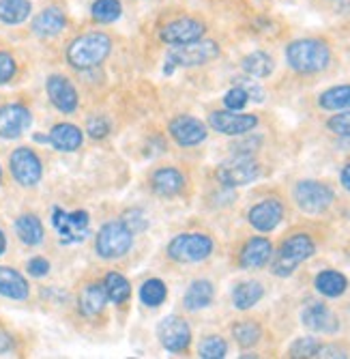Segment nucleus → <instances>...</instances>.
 <instances>
[{
	"instance_id": "obj_44",
	"label": "nucleus",
	"mask_w": 350,
	"mask_h": 359,
	"mask_svg": "<svg viewBox=\"0 0 350 359\" xmlns=\"http://www.w3.org/2000/svg\"><path fill=\"white\" fill-rule=\"evenodd\" d=\"M260 138L258 136H247L245 134V138L243 140H239V142H234L230 149H232V153L234 155H251L253 151H256L258 147H260Z\"/></svg>"
},
{
	"instance_id": "obj_29",
	"label": "nucleus",
	"mask_w": 350,
	"mask_h": 359,
	"mask_svg": "<svg viewBox=\"0 0 350 359\" xmlns=\"http://www.w3.org/2000/svg\"><path fill=\"white\" fill-rule=\"evenodd\" d=\"M213 295H215V290H213V284L209 280H196V282H192V286L187 288L183 304L187 310H200V308L211 306Z\"/></svg>"
},
{
	"instance_id": "obj_32",
	"label": "nucleus",
	"mask_w": 350,
	"mask_h": 359,
	"mask_svg": "<svg viewBox=\"0 0 350 359\" xmlns=\"http://www.w3.org/2000/svg\"><path fill=\"white\" fill-rule=\"evenodd\" d=\"M318 106L323 110H350V84L333 86L318 97Z\"/></svg>"
},
{
	"instance_id": "obj_36",
	"label": "nucleus",
	"mask_w": 350,
	"mask_h": 359,
	"mask_svg": "<svg viewBox=\"0 0 350 359\" xmlns=\"http://www.w3.org/2000/svg\"><path fill=\"white\" fill-rule=\"evenodd\" d=\"M226 353H228V344L219 336H206L198 348V355L202 359H221V357H226Z\"/></svg>"
},
{
	"instance_id": "obj_50",
	"label": "nucleus",
	"mask_w": 350,
	"mask_h": 359,
	"mask_svg": "<svg viewBox=\"0 0 350 359\" xmlns=\"http://www.w3.org/2000/svg\"><path fill=\"white\" fill-rule=\"evenodd\" d=\"M0 183H3V166H0Z\"/></svg>"
},
{
	"instance_id": "obj_45",
	"label": "nucleus",
	"mask_w": 350,
	"mask_h": 359,
	"mask_svg": "<svg viewBox=\"0 0 350 359\" xmlns=\"http://www.w3.org/2000/svg\"><path fill=\"white\" fill-rule=\"evenodd\" d=\"M239 86H243V88L247 90L249 100H253V102H262V100H265V90H262V86H260L256 80L241 78V80H239Z\"/></svg>"
},
{
	"instance_id": "obj_13",
	"label": "nucleus",
	"mask_w": 350,
	"mask_h": 359,
	"mask_svg": "<svg viewBox=\"0 0 350 359\" xmlns=\"http://www.w3.org/2000/svg\"><path fill=\"white\" fill-rule=\"evenodd\" d=\"M46 90H48V97L52 106L62 112V114H74L78 110V104H80V97H78V90L74 86V82L62 76V74H52L46 82Z\"/></svg>"
},
{
	"instance_id": "obj_21",
	"label": "nucleus",
	"mask_w": 350,
	"mask_h": 359,
	"mask_svg": "<svg viewBox=\"0 0 350 359\" xmlns=\"http://www.w3.org/2000/svg\"><path fill=\"white\" fill-rule=\"evenodd\" d=\"M0 297L11 302H28L30 297L28 280L18 269L0 265Z\"/></svg>"
},
{
	"instance_id": "obj_8",
	"label": "nucleus",
	"mask_w": 350,
	"mask_h": 359,
	"mask_svg": "<svg viewBox=\"0 0 350 359\" xmlns=\"http://www.w3.org/2000/svg\"><path fill=\"white\" fill-rule=\"evenodd\" d=\"M213 252V239L202 233H183L172 239L168 254L176 263H200Z\"/></svg>"
},
{
	"instance_id": "obj_9",
	"label": "nucleus",
	"mask_w": 350,
	"mask_h": 359,
	"mask_svg": "<svg viewBox=\"0 0 350 359\" xmlns=\"http://www.w3.org/2000/svg\"><path fill=\"white\" fill-rule=\"evenodd\" d=\"M52 226L62 243H80L90 233V217L86 211H52Z\"/></svg>"
},
{
	"instance_id": "obj_26",
	"label": "nucleus",
	"mask_w": 350,
	"mask_h": 359,
	"mask_svg": "<svg viewBox=\"0 0 350 359\" xmlns=\"http://www.w3.org/2000/svg\"><path fill=\"white\" fill-rule=\"evenodd\" d=\"M33 15L30 0H0V24L20 26Z\"/></svg>"
},
{
	"instance_id": "obj_20",
	"label": "nucleus",
	"mask_w": 350,
	"mask_h": 359,
	"mask_svg": "<svg viewBox=\"0 0 350 359\" xmlns=\"http://www.w3.org/2000/svg\"><path fill=\"white\" fill-rule=\"evenodd\" d=\"M170 134L181 147H196V144L206 140L209 132H206V125L202 121L183 114L170 123Z\"/></svg>"
},
{
	"instance_id": "obj_33",
	"label": "nucleus",
	"mask_w": 350,
	"mask_h": 359,
	"mask_svg": "<svg viewBox=\"0 0 350 359\" xmlns=\"http://www.w3.org/2000/svg\"><path fill=\"white\" fill-rule=\"evenodd\" d=\"M104 288H106V292H108V299L114 302L116 306H122L127 299L132 297V286H130V282H127V280H125L120 273H116V271H112V273L106 276Z\"/></svg>"
},
{
	"instance_id": "obj_16",
	"label": "nucleus",
	"mask_w": 350,
	"mask_h": 359,
	"mask_svg": "<svg viewBox=\"0 0 350 359\" xmlns=\"http://www.w3.org/2000/svg\"><path fill=\"white\" fill-rule=\"evenodd\" d=\"M67 22L69 20L65 11L56 5H50L33 18V22H30V32L39 39H52V37H58L60 32L67 28Z\"/></svg>"
},
{
	"instance_id": "obj_14",
	"label": "nucleus",
	"mask_w": 350,
	"mask_h": 359,
	"mask_svg": "<svg viewBox=\"0 0 350 359\" xmlns=\"http://www.w3.org/2000/svg\"><path fill=\"white\" fill-rule=\"evenodd\" d=\"M209 125L219 134L245 136L258 125V116L256 114H237L234 110H217V112H211Z\"/></svg>"
},
{
	"instance_id": "obj_40",
	"label": "nucleus",
	"mask_w": 350,
	"mask_h": 359,
	"mask_svg": "<svg viewBox=\"0 0 350 359\" xmlns=\"http://www.w3.org/2000/svg\"><path fill=\"white\" fill-rule=\"evenodd\" d=\"M247 102H249V95H247V90L243 88V86H232L226 95H224V104H226V108L228 110H234V112H239V110H243L245 106H247Z\"/></svg>"
},
{
	"instance_id": "obj_38",
	"label": "nucleus",
	"mask_w": 350,
	"mask_h": 359,
	"mask_svg": "<svg viewBox=\"0 0 350 359\" xmlns=\"http://www.w3.org/2000/svg\"><path fill=\"white\" fill-rule=\"evenodd\" d=\"M321 342H318L316 338H299L293 346H290V357H318V351H321Z\"/></svg>"
},
{
	"instance_id": "obj_15",
	"label": "nucleus",
	"mask_w": 350,
	"mask_h": 359,
	"mask_svg": "<svg viewBox=\"0 0 350 359\" xmlns=\"http://www.w3.org/2000/svg\"><path fill=\"white\" fill-rule=\"evenodd\" d=\"M33 123V114L24 104H5L0 106V138L15 140Z\"/></svg>"
},
{
	"instance_id": "obj_27",
	"label": "nucleus",
	"mask_w": 350,
	"mask_h": 359,
	"mask_svg": "<svg viewBox=\"0 0 350 359\" xmlns=\"http://www.w3.org/2000/svg\"><path fill=\"white\" fill-rule=\"evenodd\" d=\"M241 67L243 72L249 76V78H269L275 69V60L269 52H262V50H256L247 54L243 60H241Z\"/></svg>"
},
{
	"instance_id": "obj_2",
	"label": "nucleus",
	"mask_w": 350,
	"mask_h": 359,
	"mask_svg": "<svg viewBox=\"0 0 350 359\" xmlns=\"http://www.w3.org/2000/svg\"><path fill=\"white\" fill-rule=\"evenodd\" d=\"M112 52V37L104 30H88L82 32L67 46V62L78 72H90L110 56Z\"/></svg>"
},
{
	"instance_id": "obj_35",
	"label": "nucleus",
	"mask_w": 350,
	"mask_h": 359,
	"mask_svg": "<svg viewBox=\"0 0 350 359\" xmlns=\"http://www.w3.org/2000/svg\"><path fill=\"white\" fill-rule=\"evenodd\" d=\"M232 336L243 348H249L253 344H258V340L262 336V330H260V325L253 323V320H241L232 327Z\"/></svg>"
},
{
	"instance_id": "obj_37",
	"label": "nucleus",
	"mask_w": 350,
	"mask_h": 359,
	"mask_svg": "<svg viewBox=\"0 0 350 359\" xmlns=\"http://www.w3.org/2000/svg\"><path fill=\"white\" fill-rule=\"evenodd\" d=\"M18 76V58L9 50H0V86L13 82Z\"/></svg>"
},
{
	"instance_id": "obj_30",
	"label": "nucleus",
	"mask_w": 350,
	"mask_h": 359,
	"mask_svg": "<svg viewBox=\"0 0 350 359\" xmlns=\"http://www.w3.org/2000/svg\"><path fill=\"white\" fill-rule=\"evenodd\" d=\"M265 297V288L260 282H241L232 290V304L239 310H249Z\"/></svg>"
},
{
	"instance_id": "obj_48",
	"label": "nucleus",
	"mask_w": 350,
	"mask_h": 359,
	"mask_svg": "<svg viewBox=\"0 0 350 359\" xmlns=\"http://www.w3.org/2000/svg\"><path fill=\"white\" fill-rule=\"evenodd\" d=\"M340 181H342V185L350 191V164H346L344 168H342V175H340Z\"/></svg>"
},
{
	"instance_id": "obj_7",
	"label": "nucleus",
	"mask_w": 350,
	"mask_h": 359,
	"mask_svg": "<svg viewBox=\"0 0 350 359\" xmlns=\"http://www.w3.org/2000/svg\"><path fill=\"white\" fill-rule=\"evenodd\" d=\"M9 170L15 183H20L22 187H35L43 177V161L35 149L18 147L9 155Z\"/></svg>"
},
{
	"instance_id": "obj_47",
	"label": "nucleus",
	"mask_w": 350,
	"mask_h": 359,
	"mask_svg": "<svg viewBox=\"0 0 350 359\" xmlns=\"http://www.w3.org/2000/svg\"><path fill=\"white\" fill-rule=\"evenodd\" d=\"M318 357H348V355L344 348H337V346H321Z\"/></svg>"
},
{
	"instance_id": "obj_18",
	"label": "nucleus",
	"mask_w": 350,
	"mask_h": 359,
	"mask_svg": "<svg viewBox=\"0 0 350 359\" xmlns=\"http://www.w3.org/2000/svg\"><path fill=\"white\" fill-rule=\"evenodd\" d=\"M284 217V205L277 198H267L258 205H253L247 213L249 224L260 233H271L279 226Z\"/></svg>"
},
{
	"instance_id": "obj_43",
	"label": "nucleus",
	"mask_w": 350,
	"mask_h": 359,
	"mask_svg": "<svg viewBox=\"0 0 350 359\" xmlns=\"http://www.w3.org/2000/svg\"><path fill=\"white\" fill-rule=\"evenodd\" d=\"M26 271H28V276H33V278H46L50 273V260L43 258V256L30 258L26 263Z\"/></svg>"
},
{
	"instance_id": "obj_19",
	"label": "nucleus",
	"mask_w": 350,
	"mask_h": 359,
	"mask_svg": "<svg viewBox=\"0 0 350 359\" xmlns=\"http://www.w3.org/2000/svg\"><path fill=\"white\" fill-rule=\"evenodd\" d=\"M301 320L307 330L316 334H335L340 330V320L337 316L321 302H312L303 308Z\"/></svg>"
},
{
	"instance_id": "obj_41",
	"label": "nucleus",
	"mask_w": 350,
	"mask_h": 359,
	"mask_svg": "<svg viewBox=\"0 0 350 359\" xmlns=\"http://www.w3.org/2000/svg\"><path fill=\"white\" fill-rule=\"evenodd\" d=\"M86 132H88L90 138L102 140V138H106L110 134V121L106 116H92L86 123Z\"/></svg>"
},
{
	"instance_id": "obj_39",
	"label": "nucleus",
	"mask_w": 350,
	"mask_h": 359,
	"mask_svg": "<svg viewBox=\"0 0 350 359\" xmlns=\"http://www.w3.org/2000/svg\"><path fill=\"white\" fill-rule=\"evenodd\" d=\"M122 224L130 228L134 235H138V233H142L148 228V217H146V213L142 209H132V211H127L122 215Z\"/></svg>"
},
{
	"instance_id": "obj_10",
	"label": "nucleus",
	"mask_w": 350,
	"mask_h": 359,
	"mask_svg": "<svg viewBox=\"0 0 350 359\" xmlns=\"http://www.w3.org/2000/svg\"><path fill=\"white\" fill-rule=\"evenodd\" d=\"M260 177V164L251 155H234L217 168V179L226 187L249 185Z\"/></svg>"
},
{
	"instance_id": "obj_3",
	"label": "nucleus",
	"mask_w": 350,
	"mask_h": 359,
	"mask_svg": "<svg viewBox=\"0 0 350 359\" xmlns=\"http://www.w3.org/2000/svg\"><path fill=\"white\" fill-rule=\"evenodd\" d=\"M314 250H316V245H314L309 235L299 233V235L288 237L279 245V250L275 254V260L271 265L273 276H277V278L293 276L295 269L303 263V260H307L314 254Z\"/></svg>"
},
{
	"instance_id": "obj_49",
	"label": "nucleus",
	"mask_w": 350,
	"mask_h": 359,
	"mask_svg": "<svg viewBox=\"0 0 350 359\" xmlns=\"http://www.w3.org/2000/svg\"><path fill=\"white\" fill-rule=\"evenodd\" d=\"M5 250H7V235L3 233V228H0V256L5 254Z\"/></svg>"
},
{
	"instance_id": "obj_24",
	"label": "nucleus",
	"mask_w": 350,
	"mask_h": 359,
	"mask_svg": "<svg viewBox=\"0 0 350 359\" xmlns=\"http://www.w3.org/2000/svg\"><path fill=\"white\" fill-rule=\"evenodd\" d=\"M15 237L28 245V248H37L43 243L46 239V231H43V224L41 219L35 215V213H22L18 219H15Z\"/></svg>"
},
{
	"instance_id": "obj_31",
	"label": "nucleus",
	"mask_w": 350,
	"mask_h": 359,
	"mask_svg": "<svg viewBox=\"0 0 350 359\" xmlns=\"http://www.w3.org/2000/svg\"><path fill=\"white\" fill-rule=\"evenodd\" d=\"M122 15L120 0H94L90 5V18L97 24H114Z\"/></svg>"
},
{
	"instance_id": "obj_12",
	"label": "nucleus",
	"mask_w": 350,
	"mask_h": 359,
	"mask_svg": "<svg viewBox=\"0 0 350 359\" xmlns=\"http://www.w3.org/2000/svg\"><path fill=\"white\" fill-rule=\"evenodd\" d=\"M157 336L162 346L170 353H185L192 342V330L185 318L181 316H166L157 327Z\"/></svg>"
},
{
	"instance_id": "obj_25",
	"label": "nucleus",
	"mask_w": 350,
	"mask_h": 359,
	"mask_svg": "<svg viewBox=\"0 0 350 359\" xmlns=\"http://www.w3.org/2000/svg\"><path fill=\"white\" fill-rule=\"evenodd\" d=\"M150 185L159 196H176L185 187V177L176 168H159L153 175Z\"/></svg>"
},
{
	"instance_id": "obj_5",
	"label": "nucleus",
	"mask_w": 350,
	"mask_h": 359,
	"mask_svg": "<svg viewBox=\"0 0 350 359\" xmlns=\"http://www.w3.org/2000/svg\"><path fill=\"white\" fill-rule=\"evenodd\" d=\"M219 56V46L211 39H200L187 46L172 48L166 56V74H172L176 67H198V65H206Z\"/></svg>"
},
{
	"instance_id": "obj_46",
	"label": "nucleus",
	"mask_w": 350,
	"mask_h": 359,
	"mask_svg": "<svg viewBox=\"0 0 350 359\" xmlns=\"http://www.w3.org/2000/svg\"><path fill=\"white\" fill-rule=\"evenodd\" d=\"M15 348V340L13 336L5 330V327H0V355H7Z\"/></svg>"
},
{
	"instance_id": "obj_42",
	"label": "nucleus",
	"mask_w": 350,
	"mask_h": 359,
	"mask_svg": "<svg viewBox=\"0 0 350 359\" xmlns=\"http://www.w3.org/2000/svg\"><path fill=\"white\" fill-rule=\"evenodd\" d=\"M327 127L331 129L333 134L342 136V138H350V110L335 114L327 121Z\"/></svg>"
},
{
	"instance_id": "obj_11",
	"label": "nucleus",
	"mask_w": 350,
	"mask_h": 359,
	"mask_svg": "<svg viewBox=\"0 0 350 359\" xmlns=\"http://www.w3.org/2000/svg\"><path fill=\"white\" fill-rule=\"evenodd\" d=\"M295 201L305 213H323L333 203V189L321 181H301L295 187Z\"/></svg>"
},
{
	"instance_id": "obj_4",
	"label": "nucleus",
	"mask_w": 350,
	"mask_h": 359,
	"mask_svg": "<svg viewBox=\"0 0 350 359\" xmlns=\"http://www.w3.org/2000/svg\"><path fill=\"white\" fill-rule=\"evenodd\" d=\"M157 35L162 43H166L170 48H178V46H187V43L204 39L206 24H204V20H200L196 15H178V18H172L159 26Z\"/></svg>"
},
{
	"instance_id": "obj_1",
	"label": "nucleus",
	"mask_w": 350,
	"mask_h": 359,
	"mask_svg": "<svg viewBox=\"0 0 350 359\" xmlns=\"http://www.w3.org/2000/svg\"><path fill=\"white\" fill-rule=\"evenodd\" d=\"M331 46L318 37L295 39L286 46V62L297 74L312 76L321 74L331 65Z\"/></svg>"
},
{
	"instance_id": "obj_23",
	"label": "nucleus",
	"mask_w": 350,
	"mask_h": 359,
	"mask_svg": "<svg viewBox=\"0 0 350 359\" xmlns=\"http://www.w3.org/2000/svg\"><path fill=\"white\" fill-rule=\"evenodd\" d=\"M108 302V292L104 288V284L99 282H88L86 286H82L80 295H78V310L86 316L92 318L104 312Z\"/></svg>"
},
{
	"instance_id": "obj_22",
	"label": "nucleus",
	"mask_w": 350,
	"mask_h": 359,
	"mask_svg": "<svg viewBox=\"0 0 350 359\" xmlns=\"http://www.w3.org/2000/svg\"><path fill=\"white\" fill-rule=\"evenodd\" d=\"M271 254H273V245H271L269 239L253 237L243 245L239 263H241L243 269H260V267H265L269 263Z\"/></svg>"
},
{
	"instance_id": "obj_28",
	"label": "nucleus",
	"mask_w": 350,
	"mask_h": 359,
	"mask_svg": "<svg viewBox=\"0 0 350 359\" xmlns=\"http://www.w3.org/2000/svg\"><path fill=\"white\" fill-rule=\"evenodd\" d=\"M314 286L325 297H342L344 292H346V288H348V280H346L344 273L327 269V271H321V273L316 276Z\"/></svg>"
},
{
	"instance_id": "obj_34",
	"label": "nucleus",
	"mask_w": 350,
	"mask_h": 359,
	"mask_svg": "<svg viewBox=\"0 0 350 359\" xmlns=\"http://www.w3.org/2000/svg\"><path fill=\"white\" fill-rule=\"evenodd\" d=\"M168 297V288L162 280H146L140 288V299L144 306H150V308H157V306H162Z\"/></svg>"
},
{
	"instance_id": "obj_17",
	"label": "nucleus",
	"mask_w": 350,
	"mask_h": 359,
	"mask_svg": "<svg viewBox=\"0 0 350 359\" xmlns=\"http://www.w3.org/2000/svg\"><path fill=\"white\" fill-rule=\"evenodd\" d=\"M37 142H48L60 153H74L82 147L84 134L82 129L74 123H56L50 129V136H35Z\"/></svg>"
},
{
	"instance_id": "obj_6",
	"label": "nucleus",
	"mask_w": 350,
	"mask_h": 359,
	"mask_svg": "<svg viewBox=\"0 0 350 359\" xmlns=\"http://www.w3.org/2000/svg\"><path fill=\"white\" fill-rule=\"evenodd\" d=\"M134 243V233L120 222H108L99 228L97 239H94V252L102 258H120L130 252Z\"/></svg>"
}]
</instances>
